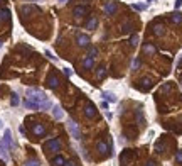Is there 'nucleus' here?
Listing matches in <instances>:
<instances>
[{
    "instance_id": "nucleus-9",
    "label": "nucleus",
    "mask_w": 182,
    "mask_h": 166,
    "mask_svg": "<svg viewBox=\"0 0 182 166\" xmlns=\"http://www.w3.org/2000/svg\"><path fill=\"white\" fill-rule=\"evenodd\" d=\"M32 132H34L35 136H44L46 134V129H44L42 124H35L34 127H32Z\"/></svg>"
},
{
    "instance_id": "nucleus-29",
    "label": "nucleus",
    "mask_w": 182,
    "mask_h": 166,
    "mask_svg": "<svg viewBox=\"0 0 182 166\" xmlns=\"http://www.w3.org/2000/svg\"><path fill=\"white\" fill-rule=\"evenodd\" d=\"M138 44V36H131V46H137Z\"/></svg>"
},
{
    "instance_id": "nucleus-16",
    "label": "nucleus",
    "mask_w": 182,
    "mask_h": 166,
    "mask_svg": "<svg viewBox=\"0 0 182 166\" xmlns=\"http://www.w3.org/2000/svg\"><path fill=\"white\" fill-rule=\"evenodd\" d=\"M105 75H106V70H105V66L101 64V66H100V68L96 70V78H98V80H101V78L105 76Z\"/></svg>"
},
{
    "instance_id": "nucleus-8",
    "label": "nucleus",
    "mask_w": 182,
    "mask_h": 166,
    "mask_svg": "<svg viewBox=\"0 0 182 166\" xmlns=\"http://www.w3.org/2000/svg\"><path fill=\"white\" fill-rule=\"evenodd\" d=\"M86 7L85 5H78V7H74V10H72V14L76 15V17H83V15H86Z\"/></svg>"
},
{
    "instance_id": "nucleus-33",
    "label": "nucleus",
    "mask_w": 182,
    "mask_h": 166,
    "mask_svg": "<svg viewBox=\"0 0 182 166\" xmlns=\"http://www.w3.org/2000/svg\"><path fill=\"white\" fill-rule=\"evenodd\" d=\"M130 29H131V26H128V24H125V26H123V32H128Z\"/></svg>"
},
{
    "instance_id": "nucleus-41",
    "label": "nucleus",
    "mask_w": 182,
    "mask_h": 166,
    "mask_svg": "<svg viewBox=\"0 0 182 166\" xmlns=\"http://www.w3.org/2000/svg\"><path fill=\"white\" fill-rule=\"evenodd\" d=\"M148 2H152V0H148Z\"/></svg>"
},
{
    "instance_id": "nucleus-21",
    "label": "nucleus",
    "mask_w": 182,
    "mask_h": 166,
    "mask_svg": "<svg viewBox=\"0 0 182 166\" xmlns=\"http://www.w3.org/2000/svg\"><path fill=\"white\" fill-rule=\"evenodd\" d=\"M137 122L143 124V114H142V109H137Z\"/></svg>"
},
{
    "instance_id": "nucleus-6",
    "label": "nucleus",
    "mask_w": 182,
    "mask_h": 166,
    "mask_svg": "<svg viewBox=\"0 0 182 166\" xmlns=\"http://www.w3.org/2000/svg\"><path fill=\"white\" fill-rule=\"evenodd\" d=\"M52 115H54V119L61 120L64 117V112H63V109H61L59 105H54V107H52Z\"/></svg>"
},
{
    "instance_id": "nucleus-10",
    "label": "nucleus",
    "mask_w": 182,
    "mask_h": 166,
    "mask_svg": "<svg viewBox=\"0 0 182 166\" xmlns=\"http://www.w3.org/2000/svg\"><path fill=\"white\" fill-rule=\"evenodd\" d=\"M78 44H79L81 47H86L89 44V37L86 34H79L78 36Z\"/></svg>"
},
{
    "instance_id": "nucleus-32",
    "label": "nucleus",
    "mask_w": 182,
    "mask_h": 166,
    "mask_svg": "<svg viewBox=\"0 0 182 166\" xmlns=\"http://www.w3.org/2000/svg\"><path fill=\"white\" fill-rule=\"evenodd\" d=\"M64 75H66V76H71V75H72V71H71L69 68H64Z\"/></svg>"
},
{
    "instance_id": "nucleus-40",
    "label": "nucleus",
    "mask_w": 182,
    "mask_h": 166,
    "mask_svg": "<svg viewBox=\"0 0 182 166\" xmlns=\"http://www.w3.org/2000/svg\"><path fill=\"white\" fill-rule=\"evenodd\" d=\"M0 49H2V41H0Z\"/></svg>"
},
{
    "instance_id": "nucleus-11",
    "label": "nucleus",
    "mask_w": 182,
    "mask_h": 166,
    "mask_svg": "<svg viewBox=\"0 0 182 166\" xmlns=\"http://www.w3.org/2000/svg\"><path fill=\"white\" fill-rule=\"evenodd\" d=\"M85 114H86V117H94V115H96V109H94L93 103H88V105H86Z\"/></svg>"
},
{
    "instance_id": "nucleus-28",
    "label": "nucleus",
    "mask_w": 182,
    "mask_h": 166,
    "mask_svg": "<svg viewBox=\"0 0 182 166\" xmlns=\"http://www.w3.org/2000/svg\"><path fill=\"white\" fill-rule=\"evenodd\" d=\"M133 9H137V10H145L147 9V5H138V4H133Z\"/></svg>"
},
{
    "instance_id": "nucleus-30",
    "label": "nucleus",
    "mask_w": 182,
    "mask_h": 166,
    "mask_svg": "<svg viewBox=\"0 0 182 166\" xmlns=\"http://www.w3.org/2000/svg\"><path fill=\"white\" fill-rule=\"evenodd\" d=\"M89 54H91V58H94V56L98 54V49L96 47H91V49H89Z\"/></svg>"
},
{
    "instance_id": "nucleus-2",
    "label": "nucleus",
    "mask_w": 182,
    "mask_h": 166,
    "mask_svg": "<svg viewBox=\"0 0 182 166\" xmlns=\"http://www.w3.org/2000/svg\"><path fill=\"white\" fill-rule=\"evenodd\" d=\"M0 148L5 149V151H9L10 148H14V141H12V132H10V129H5L4 131V137H2Z\"/></svg>"
},
{
    "instance_id": "nucleus-22",
    "label": "nucleus",
    "mask_w": 182,
    "mask_h": 166,
    "mask_svg": "<svg viewBox=\"0 0 182 166\" xmlns=\"http://www.w3.org/2000/svg\"><path fill=\"white\" fill-rule=\"evenodd\" d=\"M153 32H155L157 36H162V34H164V26H160V24L155 26V27H153Z\"/></svg>"
},
{
    "instance_id": "nucleus-3",
    "label": "nucleus",
    "mask_w": 182,
    "mask_h": 166,
    "mask_svg": "<svg viewBox=\"0 0 182 166\" xmlns=\"http://www.w3.org/2000/svg\"><path fill=\"white\" fill-rule=\"evenodd\" d=\"M68 129H69V132H71V136L74 137L76 141L81 139V131H79L78 124L74 122V120H68Z\"/></svg>"
},
{
    "instance_id": "nucleus-4",
    "label": "nucleus",
    "mask_w": 182,
    "mask_h": 166,
    "mask_svg": "<svg viewBox=\"0 0 182 166\" xmlns=\"http://www.w3.org/2000/svg\"><path fill=\"white\" fill-rule=\"evenodd\" d=\"M46 149H49V151H59L61 149V142L59 139H51L46 142Z\"/></svg>"
},
{
    "instance_id": "nucleus-38",
    "label": "nucleus",
    "mask_w": 182,
    "mask_h": 166,
    "mask_svg": "<svg viewBox=\"0 0 182 166\" xmlns=\"http://www.w3.org/2000/svg\"><path fill=\"white\" fill-rule=\"evenodd\" d=\"M57 2H61V4H66V2H68V0H57Z\"/></svg>"
},
{
    "instance_id": "nucleus-31",
    "label": "nucleus",
    "mask_w": 182,
    "mask_h": 166,
    "mask_svg": "<svg viewBox=\"0 0 182 166\" xmlns=\"http://www.w3.org/2000/svg\"><path fill=\"white\" fill-rule=\"evenodd\" d=\"M46 56H49V60H52V61H57V60H56V56H52L51 51H46Z\"/></svg>"
},
{
    "instance_id": "nucleus-13",
    "label": "nucleus",
    "mask_w": 182,
    "mask_h": 166,
    "mask_svg": "<svg viewBox=\"0 0 182 166\" xmlns=\"http://www.w3.org/2000/svg\"><path fill=\"white\" fill-rule=\"evenodd\" d=\"M93 64H94V60L91 58V56H88V58L83 61V66H85L86 70H91V68H93Z\"/></svg>"
},
{
    "instance_id": "nucleus-12",
    "label": "nucleus",
    "mask_w": 182,
    "mask_h": 166,
    "mask_svg": "<svg viewBox=\"0 0 182 166\" xmlns=\"http://www.w3.org/2000/svg\"><path fill=\"white\" fill-rule=\"evenodd\" d=\"M101 97H103V100H106V102H116V97H115L111 92H103Z\"/></svg>"
},
{
    "instance_id": "nucleus-15",
    "label": "nucleus",
    "mask_w": 182,
    "mask_h": 166,
    "mask_svg": "<svg viewBox=\"0 0 182 166\" xmlns=\"http://www.w3.org/2000/svg\"><path fill=\"white\" fill-rule=\"evenodd\" d=\"M64 163H66V159H64L63 156H56L54 159H52V164L54 166H64Z\"/></svg>"
},
{
    "instance_id": "nucleus-39",
    "label": "nucleus",
    "mask_w": 182,
    "mask_h": 166,
    "mask_svg": "<svg viewBox=\"0 0 182 166\" xmlns=\"http://www.w3.org/2000/svg\"><path fill=\"white\" fill-rule=\"evenodd\" d=\"M2 127H4V124H2V119H0V129H2Z\"/></svg>"
},
{
    "instance_id": "nucleus-19",
    "label": "nucleus",
    "mask_w": 182,
    "mask_h": 166,
    "mask_svg": "<svg viewBox=\"0 0 182 166\" xmlns=\"http://www.w3.org/2000/svg\"><path fill=\"white\" fill-rule=\"evenodd\" d=\"M10 103H12L14 107H17L19 103H20V98H19L17 93H12V98H10Z\"/></svg>"
},
{
    "instance_id": "nucleus-14",
    "label": "nucleus",
    "mask_w": 182,
    "mask_h": 166,
    "mask_svg": "<svg viewBox=\"0 0 182 166\" xmlns=\"http://www.w3.org/2000/svg\"><path fill=\"white\" fill-rule=\"evenodd\" d=\"M10 19V12L7 9H4V10H0V22H4V21H9Z\"/></svg>"
},
{
    "instance_id": "nucleus-35",
    "label": "nucleus",
    "mask_w": 182,
    "mask_h": 166,
    "mask_svg": "<svg viewBox=\"0 0 182 166\" xmlns=\"http://www.w3.org/2000/svg\"><path fill=\"white\" fill-rule=\"evenodd\" d=\"M64 166H76V163H74V161H66V163H64Z\"/></svg>"
},
{
    "instance_id": "nucleus-34",
    "label": "nucleus",
    "mask_w": 182,
    "mask_h": 166,
    "mask_svg": "<svg viewBox=\"0 0 182 166\" xmlns=\"http://www.w3.org/2000/svg\"><path fill=\"white\" fill-rule=\"evenodd\" d=\"M101 109H105V110L108 109V102H106V100H103V102H101Z\"/></svg>"
},
{
    "instance_id": "nucleus-7",
    "label": "nucleus",
    "mask_w": 182,
    "mask_h": 166,
    "mask_svg": "<svg viewBox=\"0 0 182 166\" xmlns=\"http://www.w3.org/2000/svg\"><path fill=\"white\" fill-rule=\"evenodd\" d=\"M47 85L51 86V88H57V85H59V78L56 76V75H49V78H47Z\"/></svg>"
},
{
    "instance_id": "nucleus-5",
    "label": "nucleus",
    "mask_w": 182,
    "mask_h": 166,
    "mask_svg": "<svg viewBox=\"0 0 182 166\" xmlns=\"http://www.w3.org/2000/svg\"><path fill=\"white\" fill-rule=\"evenodd\" d=\"M116 2H106L105 4V14H108V15H111V14L116 12Z\"/></svg>"
},
{
    "instance_id": "nucleus-37",
    "label": "nucleus",
    "mask_w": 182,
    "mask_h": 166,
    "mask_svg": "<svg viewBox=\"0 0 182 166\" xmlns=\"http://www.w3.org/2000/svg\"><path fill=\"white\" fill-rule=\"evenodd\" d=\"M145 166H157V164H155V163H153V161H148V163H147V164H145Z\"/></svg>"
},
{
    "instance_id": "nucleus-27",
    "label": "nucleus",
    "mask_w": 182,
    "mask_h": 166,
    "mask_svg": "<svg viewBox=\"0 0 182 166\" xmlns=\"http://www.w3.org/2000/svg\"><path fill=\"white\" fill-rule=\"evenodd\" d=\"M175 161L182 163V151H177V153H175Z\"/></svg>"
},
{
    "instance_id": "nucleus-42",
    "label": "nucleus",
    "mask_w": 182,
    "mask_h": 166,
    "mask_svg": "<svg viewBox=\"0 0 182 166\" xmlns=\"http://www.w3.org/2000/svg\"><path fill=\"white\" fill-rule=\"evenodd\" d=\"M0 2H2V0H0Z\"/></svg>"
},
{
    "instance_id": "nucleus-24",
    "label": "nucleus",
    "mask_w": 182,
    "mask_h": 166,
    "mask_svg": "<svg viewBox=\"0 0 182 166\" xmlns=\"http://www.w3.org/2000/svg\"><path fill=\"white\" fill-rule=\"evenodd\" d=\"M96 26H98V21H96V19H94V17L91 19V21H89V22H88V29H94V27H96Z\"/></svg>"
},
{
    "instance_id": "nucleus-17",
    "label": "nucleus",
    "mask_w": 182,
    "mask_h": 166,
    "mask_svg": "<svg viewBox=\"0 0 182 166\" xmlns=\"http://www.w3.org/2000/svg\"><path fill=\"white\" fill-rule=\"evenodd\" d=\"M172 22L174 24H180L182 22V14H179V12L172 14Z\"/></svg>"
},
{
    "instance_id": "nucleus-20",
    "label": "nucleus",
    "mask_w": 182,
    "mask_h": 166,
    "mask_svg": "<svg viewBox=\"0 0 182 166\" xmlns=\"http://www.w3.org/2000/svg\"><path fill=\"white\" fill-rule=\"evenodd\" d=\"M0 158H2L4 161H9V159H10L9 151H5V149H2V148H0Z\"/></svg>"
},
{
    "instance_id": "nucleus-36",
    "label": "nucleus",
    "mask_w": 182,
    "mask_h": 166,
    "mask_svg": "<svg viewBox=\"0 0 182 166\" xmlns=\"http://www.w3.org/2000/svg\"><path fill=\"white\" fill-rule=\"evenodd\" d=\"M180 5H182V0H175V9H179Z\"/></svg>"
},
{
    "instance_id": "nucleus-23",
    "label": "nucleus",
    "mask_w": 182,
    "mask_h": 166,
    "mask_svg": "<svg viewBox=\"0 0 182 166\" xmlns=\"http://www.w3.org/2000/svg\"><path fill=\"white\" fill-rule=\"evenodd\" d=\"M143 51L147 53V54H152V53H155V47H153V46H150V44H147V46L143 47Z\"/></svg>"
},
{
    "instance_id": "nucleus-1",
    "label": "nucleus",
    "mask_w": 182,
    "mask_h": 166,
    "mask_svg": "<svg viewBox=\"0 0 182 166\" xmlns=\"http://www.w3.org/2000/svg\"><path fill=\"white\" fill-rule=\"evenodd\" d=\"M26 107L27 109H37V110H47V109L52 107V103H51V100L46 97L44 92H41V90H37V88H29L27 90Z\"/></svg>"
},
{
    "instance_id": "nucleus-26",
    "label": "nucleus",
    "mask_w": 182,
    "mask_h": 166,
    "mask_svg": "<svg viewBox=\"0 0 182 166\" xmlns=\"http://www.w3.org/2000/svg\"><path fill=\"white\" fill-rule=\"evenodd\" d=\"M138 66H140V60H138V58H135V60H133V63H131V68L137 70Z\"/></svg>"
},
{
    "instance_id": "nucleus-18",
    "label": "nucleus",
    "mask_w": 182,
    "mask_h": 166,
    "mask_svg": "<svg viewBox=\"0 0 182 166\" xmlns=\"http://www.w3.org/2000/svg\"><path fill=\"white\" fill-rule=\"evenodd\" d=\"M98 151H100L101 154H106V151H108V146H106L105 142H101V141H100V142H98Z\"/></svg>"
},
{
    "instance_id": "nucleus-25",
    "label": "nucleus",
    "mask_w": 182,
    "mask_h": 166,
    "mask_svg": "<svg viewBox=\"0 0 182 166\" xmlns=\"http://www.w3.org/2000/svg\"><path fill=\"white\" fill-rule=\"evenodd\" d=\"M24 166H41V164H39L37 159H29V161H27Z\"/></svg>"
}]
</instances>
